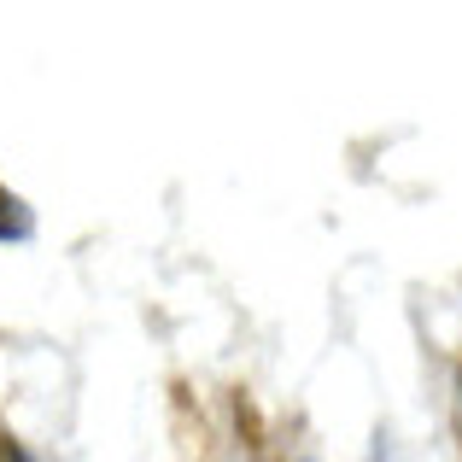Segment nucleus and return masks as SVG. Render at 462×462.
I'll return each mask as SVG.
<instances>
[{
	"instance_id": "3",
	"label": "nucleus",
	"mask_w": 462,
	"mask_h": 462,
	"mask_svg": "<svg viewBox=\"0 0 462 462\" xmlns=\"http://www.w3.org/2000/svg\"><path fill=\"white\" fill-rule=\"evenodd\" d=\"M299 462H322V457H299Z\"/></svg>"
},
{
	"instance_id": "2",
	"label": "nucleus",
	"mask_w": 462,
	"mask_h": 462,
	"mask_svg": "<svg viewBox=\"0 0 462 462\" xmlns=\"http://www.w3.org/2000/svg\"><path fill=\"white\" fill-rule=\"evenodd\" d=\"M0 462H35V457L23 451V445L12 439V433H0Z\"/></svg>"
},
{
	"instance_id": "1",
	"label": "nucleus",
	"mask_w": 462,
	"mask_h": 462,
	"mask_svg": "<svg viewBox=\"0 0 462 462\" xmlns=\"http://www.w3.org/2000/svg\"><path fill=\"white\" fill-rule=\"evenodd\" d=\"M369 462H404V451H398V439H393V433H374V451H369Z\"/></svg>"
}]
</instances>
